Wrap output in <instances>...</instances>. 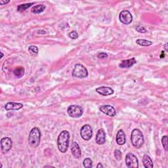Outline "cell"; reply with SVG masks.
<instances>
[{
	"instance_id": "1",
	"label": "cell",
	"mask_w": 168,
	"mask_h": 168,
	"mask_svg": "<svg viewBox=\"0 0 168 168\" xmlns=\"http://www.w3.org/2000/svg\"><path fill=\"white\" fill-rule=\"evenodd\" d=\"M70 134L69 131H62L58 135L57 139V146L60 152L62 153H65L69 146Z\"/></svg>"
},
{
	"instance_id": "2",
	"label": "cell",
	"mask_w": 168,
	"mask_h": 168,
	"mask_svg": "<svg viewBox=\"0 0 168 168\" xmlns=\"http://www.w3.org/2000/svg\"><path fill=\"white\" fill-rule=\"evenodd\" d=\"M131 143L135 148H140L144 144V137L141 131L138 129H134L131 134Z\"/></svg>"
},
{
	"instance_id": "3",
	"label": "cell",
	"mask_w": 168,
	"mask_h": 168,
	"mask_svg": "<svg viewBox=\"0 0 168 168\" xmlns=\"http://www.w3.org/2000/svg\"><path fill=\"white\" fill-rule=\"evenodd\" d=\"M41 139V132L39 128H34L30 131L29 137H28V143L30 146L36 148L39 146Z\"/></svg>"
},
{
	"instance_id": "4",
	"label": "cell",
	"mask_w": 168,
	"mask_h": 168,
	"mask_svg": "<svg viewBox=\"0 0 168 168\" xmlns=\"http://www.w3.org/2000/svg\"><path fill=\"white\" fill-rule=\"evenodd\" d=\"M88 76V72L86 68L80 64L75 65L74 69L72 72V76L79 78H87Z\"/></svg>"
},
{
	"instance_id": "5",
	"label": "cell",
	"mask_w": 168,
	"mask_h": 168,
	"mask_svg": "<svg viewBox=\"0 0 168 168\" xmlns=\"http://www.w3.org/2000/svg\"><path fill=\"white\" fill-rule=\"evenodd\" d=\"M68 114L71 118H79L84 113L83 108L78 105H71L68 108Z\"/></svg>"
},
{
	"instance_id": "6",
	"label": "cell",
	"mask_w": 168,
	"mask_h": 168,
	"mask_svg": "<svg viewBox=\"0 0 168 168\" xmlns=\"http://www.w3.org/2000/svg\"><path fill=\"white\" fill-rule=\"evenodd\" d=\"M125 164L126 166L129 168L139 167V162L137 157L131 153H129L126 155Z\"/></svg>"
},
{
	"instance_id": "7",
	"label": "cell",
	"mask_w": 168,
	"mask_h": 168,
	"mask_svg": "<svg viewBox=\"0 0 168 168\" xmlns=\"http://www.w3.org/2000/svg\"><path fill=\"white\" fill-rule=\"evenodd\" d=\"M80 135L81 138L85 140H89L91 139L93 135V130L91 127L88 124L84 125L80 130Z\"/></svg>"
},
{
	"instance_id": "8",
	"label": "cell",
	"mask_w": 168,
	"mask_h": 168,
	"mask_svg": "<svg viewBox=\"0 0 168 168\" xmlns=\"http://www.w3.org/2000/svg\"><path fill=\"white\" fill-rule=\"evenodd\" d=\"M119 19L121 23L127 25L131 23L133 21V17L129 11L124 10L120 13Z\"/></svg>"
},
{
	"instance_id": "9",
	"label": "cell",
	"mask_w": 168,
	"mask_h": 168,
	"mask_svg": "<svg viewBox=\"0 0 168 168\" xmlns=\"http://www.w3.org/2000/svg\"><path fill=\"white\" fill-rule=\"evenodd\" d=\"M12 140L9 137H4L1 140V148L3 153H6L12 148Z\"/></svg>"
},
{
	"instance_id": "10",
	"label": "cell",
	"mask_w": 168,
	"mask_h": 168,
	"mask_svg": "<svg viewBox=\"0 0 168 168\" xmlns=\"http://www.w3.org/2000/svg\"><path fill=\"white\" fill-rule=\"evenodd\" d=\"M100 110H101L104 114L106 115L110 116V117H114L116 114V111L115 108L112 106L110 105H104L100 107Z\"/></svg>"
},
{
	"instance_id": "11",
	"label": "cell",
	"mask_w": 168,
	"mask_h": 168,
	"mask_svg": "<svg viewBox=\"0 0 168 168\" xmlns=\"http://www.w3.org/2000/svg\"><path fill=\"white\" fill-rule=\"evenodd\" d=\"M71 152L73 156L76 159H80L81 156V149L79 146V144L76 142H73L71 144Z\"/></svg>"
},
{
	"instance_id": "12",
	"label": "cell",
	"mask_w": 168,
	"mask_h": 168,
	"mask_svg": "<svg viewBox=\"0 0 168 168\" xmlns=\"http://www.w3.org/2000/svg\"><path fill=\"white\" fill-rule=\"evenodd\" d=\"M106 141V134L104 131L102 129L98 130L96 135V143L98 144H103Z\"/></svg>"
},
{
	"instance_id": "13",
	"label": "cell",
	"mask_w": 168,
	"mask_h": 168,
	"mask_svg": "<svg viewBox=\"0 0 168 168\" xmlns=\"http://www.w3.org/2000/svg\"><path fill=\"white\" fill-rule=\"evenodd\" d=\"M96 91L100 95H103V96H108V95H111L114 93V90L112 88L104 87V86H102V87L97 88Z\"/></svg>"
},
{
	"instance_id": "14",
	"label": "cell",
	"mask_w": 168,
	"mask_h": 168,
	"mask_svg": "<svg viewBox=\"0 0 168 168\" xmlns=\"http://www.w3.org/2000/svg\"><path fill=\"white\" fill-rule=\"evenodd\" d=\"M22 107H23V104H22L21 103H13V102L8 103L6 104V106H5L6 110L7 111L18 110H20V109L22 108Z\"/></svg>"
},
{
	"instance_id": "15",
	"label": "cell",
	"mask_w": 168,
	"mask_h": 168,
	"mask_svg": "<svg viewBox=\"0 0 168 168\" xmlns=\"http://www.w3.org/2000/svg\"><path fill=\"white\" fill-rule=\"evenodd\" d=\"M136 62H137V61L135 60V58L133 57L130 58V59L122 61L121 62L119 65V66L121 69H128V68H130L133 66Z\"/></svg>"
},
{
	"instance_id": "16",
	"label": "cell",
	"mask_w": 168,
	"mask_h": 168,
	"mask_svg": "<svg viewBox=\"0 0 168 168\" xmlns=\"http://www.w3.org/2000/svg\"><path fill=\"white\" fill-rule=\"evenodd\" d=\"M125 135L123 130H119L116 135V143L119 145H124L125 143Z\"/></svg>"
},
{
	"instance_id": "17",
	"label": "cell",
	"mask_w": 168,
	"mask_h": 168,
	"mask_svg": "<svg viewBox=\"0 0 168 168\" xmlns=\"http://www.w3.org/2000/svg\"><path fill=\"white\" fill-rule=\"evenodd\" d=\"M143 162L144 167L146 168H152L154 166L151 158L149 156L147 155V154L144 155L143 158Z\"/></svg>"
},
{
	"instance_id": "18",
	"label": "cell",
	"mask_w": 168,
	"mask_h": 168,
	"mask_svg": "<svg viewBox=\"0 0 168 168\" xmlns=\"http://www.w3.org/2000/svg\"><path fill=\"white\" fill-rule=\"evenodd\" d=\"M46 7L44 5H38L35 6L32 8V13H34V14H39V13H42L45 9Z\"/></svg>"
},
{
	"instance_id": "19",
	"label": "cell",
	"mask_w": 168,
	"mask_h": 168,
	"mask_svg": "<svg viewBox=\"0 0 168 168\" xmlns=\"http://www.w3.org/2000/svg\"><path fill=\"white\" fill-rule=\"evenodd\" d=\"M136 43H137L138 45H141V46H144V47H148L152 44V42H151V41L143 39H137V41H136Z\"/></svg>"
},
{
	"instance_id": "20",
	"label": "cell",
	"mask_w": 168,
	"mask_h": 168,
	"mask_svg": "<svg viewBox=\"0 0 168 168\" xmlns=\"http://www.w3.org/2000/svg\"><path fill=\"white\" fill-rule=\"evenodd\" d=\"M34 3H26V4H22V5H20L17 7V11L19 12H23L27 9L30 7L34 5Z\"/></svg>"
},
{
	"instance_id": "21",
	"label": "cell",
	"mask_w": 168,
	"mask_h": 168,
	"mask_svg": "<svg viewBox=\"0 0 168 168\" xmlns=\"http://www.w3.org/2000/svg\"><path fill=\"white\" fill-rule=\"evenodd\" d=\"M13 73L18 78H21L24 74V69L23 67H18L16 69H15Z\"/></svg>"
},
{
	"instance_id": "22",
	"label": "cell",
	"mask_w": 168,
	"mask_h": 168,
	"mask_svg": "<svg viewBox=\"0 0 168 168\" xmlns=\"http://www.w3.org/2000/svg\"><path fill=\"white\" fill-rule=\"evenodd\" d=\"M28 51L32 55H36L38 53V48L34 45H31L28 47Z\"/></svg>"
},
{
	"instance_id": "23",
	"label": "cell",
	"mask_w": 168,
	"mask_h": 168,
	"mask_svg": "<svg viewBox=\"0 0 168 168\" xmlns=\"http://www.w3.org/2000/svg\"><path fill=\"white\" fill-rule=\"evenodd\" d=\"M84 166L85 168H91L93 167V162L90 158H85L84 160Z\"/></svg>"
},
{
	"instance_id": "24",
	"label": "cell",
	"mask_w": 168,
	"mask_h": 168,
	"mask_svg": "<svg viewBox=\"0 0 168 168\" xmlns=\"http://www.w3.org/2000/svg\"><path fill=\"white\" fill-rule=\"evenodd\" d=\"M162 143L163 145V147L165 149V151H167V137L166 135L163 136V137H162Z\"/></svg>"
},
{
	"instance_id": "25",
	"label": "cell",
	"mask_w": 168,
	"mask_h": 168,
	"mask_svg": "<svg viewBox=\"0 0 168 168\" xmlns=\"http://www.w3.org/2000/svg\"><path fill=\"white\" fill-rule=\"evenodd\" d=\"M121 152L119 150H116L114 151V156L117 160H121Z\"/></svg>"
},
{
	"instance_id": "26",
	"label": "cell",
	"mask_w": 168,
	"mask_h": 168,
	"mask_svg": "<svg viewBox=\"0 0 168 168\" xmlns=\"http://www.w3.org/2000/svg\"><path fill=\"white\" fill-rule=\"evenodd\" d=\"M69 36L72 39H76L78 38V34L76 31H72L70 33H69Z\"/></svg>"
},
{
	"instance_id": "27",
	"label": "cell",
	"mask_w": 168,
	"mask_h": 168,
	"mask_svg": "<svg viewBox=\"0 0 168 168\" xmlns=\"http://www.w3.org/2000/svg\"><path fill=\"white\" fill-rule=\"evenodd\" d=\"M136 30H137V32L140 33H146L147 32V30L145 29L143 26H138L136 27Z\"/></svg>"
},
{
	"instance_id": "28",
	"label": "cell",
	"mask_w": 168,
	"mask_h": 168,
	"mask_svg": "<svg viewBox=\"0 0 168 168\" xmlns=\"http://www.w3.org/2000/svg\"><path fill=\"white\" fill-rule=\"evenodd\" d=\"M97 57L99 58H101V59H103V58H105L108 57V54L106 53H100L98 54Z\"/></svg>"
},
{
	"instance_id": "29",
	"label": "cell",
	"mask_w": 168,
	"mask_h": 168,
	"mask_svg": "<svg viewBox=\"0 0 168 168\" xmlns=\"http://www.w3.org/2000/svg\"><path fill=\"white\" fill-rule=\"evenodd\" d=\"M9 2V1H7V2H3V1H0V4H1L2 6L5 5V4H7Z\"/></svg>"
},
{
	"instance_id": "30",
	"label": "cell",
	"mask_w": 168,
	"mask_h": 168,
	"mask_svg": "<svg viewBox=\"0 0 168 168\" xmlns=\"http://www.w3.org/2000/svg\"><path fill=\"white\" fill-rule=\"evenodd\" d=\"M104 167V166L101 164V163H99V164L97 166V168H99V167Z\"/></svg>"
},
{
	"instance_id": "31",
	"label": "cell",
	"mask_w": 168,
	"mask_h": 168,
	"mask_svg": "<svg viewBox=\"0 0 168 168\" xmlns=\"http://www.w3.org/2000/svg\"><path fill=\"white\" fill-rule=\"evenodd\" d=\"M164 48H165L166 51L167 52V51H168V50H167V43H166L165 44V45H164Z\"/></svg>"
},
{
	"instance_id": "32",
	"label": "cell",
	"mask_w": 168,
	"mask_h": 168,
	"mask_svg": "<svg viewBox=\"0 0 168 168\" xmlns=\"http://www.w3.org/2000/svg\"><path fill=\"white\" fill-rule=\"evenodd\" d=\"M0 53H1V58H3V53L2 52H1Z\"/></svg>"
}]
</instances>
